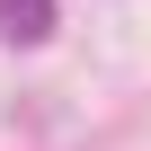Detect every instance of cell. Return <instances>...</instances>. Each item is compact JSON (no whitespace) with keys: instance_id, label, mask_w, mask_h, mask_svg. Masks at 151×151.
Segmentation results:
<instances>
[{"instance_id":"1","label":"cell","mask_w":151,"mask_h":151,"mask_svg":"<svg viewBox=\"0 0 151 151\" xmlns=\"http://www.w3.org/2000/svg\"><path fill=\"white\" fill-rule=\"evenodd\" d=\"M0 36L9 45H45L53 36V0H0Z\"/></svg>"}]
</instances>
